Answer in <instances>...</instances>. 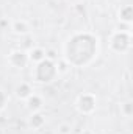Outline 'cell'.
<instances>
[{
  "label": "cell",
  "instance_id": "6da1fadb",
  "mask_svg": "<svg viewBox=\"0 0 133 134\" xmlns=\"http://www.w3.org/2000/svg\"><path fill=\"white\" fill-rule=\"evenodd\" d=\"M100 42L96 34L78 31L70 34L63 44V58L69 67L85 69L91 66L99 56Z\"/></svg>",
  "mask_w": 133,
  "mask_h": 134
},
{
  "label": "cell",
  "instance_id": "7a4b0ae2",
  "mask_svg": "<svg viewBox=\"0 0 133 134\" xmlns=\"http://www.w3.org/2000/svg\"><path fill=\"white\" fill-rule=\"evenodd\" d=\"M58 75H60L58 64L49 58L33 64V69H32V78L38 84H50L58 78Z\"/></svg>",
  "mask_w": 133,
  "mask_h": 134
},
{
  "label": "cell",
  "instance_id": "3957f363",
  "mask_svg": "<svg viewBox=\"0 0 133 134\" xmlns=\"http://www.w3.org/2000/svg\"><path fill=\"white\" fill-rule=\"evenodd\" d=\"M108 47L116 55H124L132 48L130 30H114L108 37Z\"/></svg>",
  "mask_w": 133,
  "mask_h": 134
},
{
  "label": "cell",
  "instance_id": "277c9868",
  "mask_svg": "<svg viewBox=\"0 0 133 134\" xmlns=\"http://www.w3.org/2000/svg\"><path fill=\"white\" fill-rule=\"evenodd\" d=\"M75 109L83 115H93L97 111V97L93 92H81L74 103Z\"/></svg>",
  "mask_w": 133,
  "mask_h": 134
},
{
  "label": "cell",
  "instance_id": "5b68a950",
  "mask_svg": "<svg viewBox=\"0 0 133 134\" xmlns=\"http://www.w3.org/2000/svg\"><path fill=\"white\" fill-rule=\"evenodd\" d=\"M8 64L14 69H25V67L30 64V59H28V53L27 50L24 48H16V50H11L8 53Z\"/></svg>",
  "mask_w": 133,
  "mask_h": 134
},
{
  "label": "cell",
  "instance_id": "8992f818",
  "mask_svg": "<svg viewBox=\"0 0 133 134\" xmlns=\"http://www.w3.org/2000/svg\"><path fill=\"white\" fill-rule=\"evenodd\" d=\"M33 92H34L33 86H32L30 83H27V81H21V83L16 84V87H14V95H16V98H17V100H22V101H25Z\"/></svg>",
  "mask_w": 133,
  "mask_h": 134
},
{
  "label": "cell",
  "instance_id": "52a82bcc",
  "mask_svg": "<svg viewBox=\"0 0 133 134\" xmlns=\"http://www.w3.org/2000/svg\"><path fill=\"white\" fill-rule=\"evenodd\" d=\"M117 20L122 22L124 25H132L133 24V6L132 5H122L117 11Z\"/></svg>",
  "mask_w": 133,
  "mask_h": 134
},
{
  "label": "cell",
  "instance_id": "ba28073f",
  "mask_svg": "<svg viewBox=\"0 0 133 134\" xmlns=\"http://www.w3.org/2000/svg\"><path fill=\"white\" fill-rule=\"evenodd\" d=\"M11 31L14 34H17V36H27V34L30 33V25H28L27 20L17 19V20H14L11 24Z\"/></svg>",
  "mask_w": 133,
  "mask_h": 134
},
{
  "label": "cell",
  "instance_id": "9c48e42d",
  "mask_svg": "<svg viewBox=\"0 0 133 134\" xmlns=\"http://www.w3.org/2000/svg\"><path fill=\"white\" fill-rule=\"evenodd\" d=\"M45 125V117L41 111H36V112H32L30 117H28V126L32 130H41L42 126Z\"/></svg>",
  "mask_w": 133,
  "mask_h": 134
},
{
  "label": "cell",
  "instance_id": "30bf717a",
  "mask_svg": "<svg viewBox=\"0 0 133 134\" xmlns=\"http://www.w3.org/2000/svg\"><path fill=\"white\" fill-rule=\"evenodd\" d=\"M25 103H27V108L30 109V112L41 111L42 106H44V100H42V97H41L39 94H36V92H33V94L25 100Z\"/></svg>",
  "mask_w": 133,
  "mask_h": 134
},
{
  "label": "cell",
  "instance_id": "8fae6325",
  "mask_svg": "<svg viewBox=\"0 0 133 134\" xmlns=\"http://www.w3.org/2000/svg\"><path fill=\"white\" fill-rule=\"evenodd\" d=\"M27 53H28V59H30L32 64L41 63L42 59L47 58V52L42 47H32L30 50H27Z\"/></svg>",
  "mask_w": 133,
  "mask_h": 134
},
{
  "label": "cell",
  "instance_id": "7c38bea8",
  "mask_svg": "<svg viewBox=\"0 0 133 134\" xmlns=\"http://www.w3.org/2000/svg\"><path fill=\"white\" fill-rule=\"evenodd\" d=\"M121 112L124 117H132L133 114V103L132 101H124L121 104Z\"/></svg>",
  "mask_w": 133,
  "mask_h": 134
},
{
  "label": "cell",
  "instance_id": "4fadbf2b",
  "mask_svg": "<svg viewBox=\"0 0 133 134\" xmlns=\"http://www.w3.org/2000/svg\"><path fill=\"white\" fill-rule=\"evenodd\" d=\"M72 133V126L69 123H61L58 126V134H70Z\"/></svg>",
  "mask_w": 133,
  "mask_h": 134
},
{
  "label": "cell",
  "instance_id": "5bb4252c",
  "mask_svg": "<svg viewBox=\"0 0 133 134\" xmlns=\"http://www.w3.org/2000/svg\"><path fill=\"white\" fill-rule=\"evenodd\" d=\"M6 104H8V95L0 89V112L6 108Z\"/></svg>",
  "mask_w": 133,
  "mask_h": 134
}]
</instances>
